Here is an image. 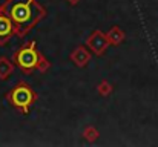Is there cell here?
Listing matches in <instances>:
<instances>
[{
	"mask_svg": "<svg viewBox=\"0 0 158 147\" xmlns=\"http://www.w3.org/2000/svg\"><path fill=\"white\" fill-rule=\"evenodd\" d=\"M3 3L19 39H25L46 17V8L39 0H5Z\"/></svg>",
	"mask_w": 158,
	"mask_h": 147,
	"instance_id": "obj_1",
	"label": "cell"
},
{
	"mask_svg": "<svg viewBox=\"0 0 158 147\" xmlns=\"http://www.w3.org/2000/svg\"><path fill=\"white\" fill-rule=\"evenodd\" d=\"M5 98L8 100V103L19 109L20 113L26 115L31 109V106L39 100V95L35 94V91L26 83V81H19L6 95Z\"/></svg>",
	"mask_w": 158,
	"mask_h": 147,
	"instance_id": "obj_2",
	"label": "cell"
},
{
	"mask_svg": "<svg viewBox=\"0 0 158 147\" xmlns=\"http://www.w3.org/2000/svg\"><path fill=\"white\" fill-rule=\"evenodd\" d=\"M40 57H42V52L37 49V43L32 40L23 46L17 49L12 55V61L15 66H19L22 69L23 74L29 75L32 74L37 66H39V61H40Z\"/></svg>",
	"mask_w": 158,
	"mask_h": 147,
	"instance_id": "obj_3",
	"label": "cell"
},
{
	"mask_svg": "<svg viewBox=\"0 0 158 147\" xmlns=\"http://www.w3.org/2000/svg\"><path fill=\"white\" fill-rule=\"evenodd\" d=\"M14 35H15L14 23L6 12L5 3H2L0 5V46H6Z\"/></svg>",
	"mask_w": 158,
	"mask_h": 147,
	"instance_id": "obj_4",
	"label": "cell"
},
{
	"mask_svg": "<svg viewBox=\"0 0 158 147\" xmlns=\"http://www.w3.org/2000/svg\"><path fill=\"white\" fill-rule=\"evenodd\" d=\"M109 45H110V42H109L107 35H106L105 32L98 31V29L92 31V34L86 40V46L91 49V52L94 55H97V57L103 55L106 52V49L109 48Z\"/></svg>",
	"mask_w": 158,
	"mask_h": 147,
	"instance_id": "obj_5",
	"label": "cell"
},
{
	"mask_svg": "<svg viewBox=\"0 0 158 147\" xmlns=\"http://www.w3.org/2000/svg\"><path fill=\"white\" fill-rule=\"evenodd\" d=\"M91 57H92V52L88 46H77L71 52L69 55V60L77 66V67H85L89 61H91Z\"/></svg>",
	"mask_w": 158,
	"mask_h": 147,
	"instance_id": "obj_6",
	"label": "cell"
},
{
	"mask_svg": "<svg viewBox=\"0 0 158 147\" xmlns=\"http://www.w3.org/2000/svg\"><path fill=\"white\" fill-rule=\"evenodd\" d=\"M14 61L9 60L8 57H0V80L6 81L11 78V75L14 74Z\"/></svg>",
	"mask_w": 158,
	"mask_h": 147,
	"instance_id": "obj_7",
	"label": "cell"
},
{
	"mask_svg": "<svg viewBox=\"0 0 158 147\" xmlns=\"http://www.w3.org/2000/svg\"><path fill=\"white\" fill-rule=\"evenodd\" d=\"M106 35H107V39H109V42H110L112 46L121 45V43L124 42V39H126V34L121 31L120 26H112V28L106 32Z\"/></svg>",
	"mask_w": 158,
	"mask_h": 147,
	"instance_id": "obj_8",
	"label": "cell"
},
{
	"mask_svg": "<svg viewBox=\"0 0 158 147\" xmlns=\"http://www.w3.org/2000/svg\"><path fill=\"white\" fill-rule=\"evenodd\" d=\"M98 94L100 95H103V97H107V95H110L112 94V91H114V88H112V84H109V81H102L100 84H98Z\"/></svg>",
	"mask_w": 158,
	"mask_h": 147,
	"instance_id": "obj_9",
	"label": "cell"
},
{
	"mask_svg": "<svg viewBox=\"0 0 158 147\" xmlns=\"http://www.w3.org/2000/svg\"><path fill=\"white\" fill-rule=\"evenodd\" d=\"M49 67H51V63H49V61H48V58L42 54L40 61H39V66H37V71H39V72H46Z\"/></svg>",
	"mask_w": 158,
	"mask_h": 147,
	"instance_id": "obj_10",
	"label": "cell"
},
{
	"mask_svg": "<svg viewBox=\"0 0 158 147\" xmlns=\"http://www.w3.org/2000/svg\"><path fill=\"white\" fill-rule=\"evenodd\" d=\"M97 137H98V132H97L94 127H88V129L85 130V138H86L89 143L95 141V140H97Z\"/></svg>",
	"mask_w": 158,
	"mask_h": 147,
	"instance_id": "obj_11",
	"label": "cell"
},
{
	"mask_svg": "<svg viewBox=\"0 0 158 147\" xmlns=\"http://www.w3.org/2000/svg\"><path fill=\"white\" fill-rule=\"evenodd\" d=\"M66 2H68L69 5H72V6H74V5H77V3H78L80 0H66Z\"/></svg>",
	"mask_w": 158,
	"mask_h": 147,
	"instance_id": "obj_12",
	"label": "cell"
}]
</instances>
